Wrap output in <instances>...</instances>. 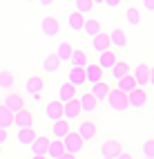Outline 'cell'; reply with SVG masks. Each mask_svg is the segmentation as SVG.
I'll return each instance as SVG.
<instances>
[{"label":"cell","instance_id":"6da1fadb","mask_svg":"<svg viewBox=\"0 0 154 159\" xmlns=\"http://www.w3.org/2000/svg\"><path fill=\"white\" fill-rule=\"evenodd\" d=\"M74 132H76L87 146H89V143L98 137V121H96V119H89V116H85V119H80V121L76 123Z\"/></svg>","mask_w":154,"mask_h":159},{"label":"cell","instance_id":"7a4b0ae2","mask_svg":"<svg viewBox=\"0 0 154 159\" xmlns=\"http://www.w3.org/2000/svg\"><path fill=\"white\" fill-rule=\"evenodd\" d=\"M107 105V110L109 112H116V114H125L127 110H130V105H127V94H123V92H118V90H114L112 88V92L107 94V99L103 101Z\"/></svg>","mask_w":154,"mask_h":159},{"label":"cell","instance_id":"3957f363","mask_svg":"<svg viewBox=\"0 0 154 159\" xmlns=\"http://www.w3.org/2000/svg\"><path fill=\"white\" fill-rule=\"evenodd\" d=\"M127 105H130V110H145L148 105H150V90L148 88H136L134 92H130L127 94Z\"/></svg>","mask_w":154,"mask_h":159},{"label":"cell","instance_id":"277c9868","mask_svg":"<svg viewBox=\"0 0 154 159\" xmlns=\"http://www.w3.org/2000/svg\"><path fill=\"white\" fill-rule=\"evenodd\" d=\"M63 148H65V152H67V155H76V157H78V155L87 148V143L80 139V137H78L74 130H71V132L65 137V139H63Z\"/></svg>","mask_w":154,"mask_h":159},{"label":"cell","instance_id":"5b68a950","mask_svg":"<svg viewBox=\"0 0 154 159\" xmlns=\"http://www.w3.org/2000/svg\"><path fill=\"white\" fill-rule=\"evenodd\" d=\"M85 79H87L89 85H96V83H101V81H107V72H103L98 67V63L94 58H89V63L85 65Z\"/></svg>","mask_w":154,"mask_h":159},{"label":"cell","instance_id":"8992f818","mask_svg":"<svg viewBox=\"0 0 154 159\" xmlns=\"http://www.w3.org/2000/svg\"><path fill=\"white\" fill-rule=\"evenodd\" d=\"M78 105H80V110H83V114L89 116V114H94L101 108V101H96L87 90H80L78 92Z\"/></svg>","mask_w":154,"mask_h":159},{"label":"cell","instance_id":"52a82bcc","mask_svg":"<svg viewBox=\"0 0 154 159\" xmlns=\"http://www.w3.org/2000/svg\"><path fill=\"white\" fill-rule=\"evenodd\" d=\"M150 63H139L136 67H132L130 72V76L134 79L136 83V88H148V83H150Z\"/></svg>","mask_w":154,"mask_h":159},{"label":"cell","instance_id":"ba28073f","mask_svg":"<svg viewBox=\"0 0 154 159\" xmlns=\"http://www.w3.org/2000/svg\"><path fill=\"white\" fill-rule=\"evenodd\" d=\"M40 34L47 36V38H56L60 34V23L56 16H45L40 20Z\"/></svg>","mask_w":154,"mask_h":159},{"label":"cell","instance_id":"9c48e42d","mask_svg":"<svg viewBox=\"0 0 154 159\" xmlns=\"http://www.w3.org/2000/svg\"><path fill=\"white\" fill-rule=\"evenodd\" d=\"M63 119L69 121L71 125L83 119V110H80V105H78V99H74V101H69V103L63 105Z\"/></svg>","mask_w":154,"mask_h":159},{"label":"cell","instance_id":"30bf717a","mask_svg":"<svg viewBox=\"0 0 154 159\" xmlns=\"http://www.w3.org/2000/svg\"><path fill=\"white\" fill-rule=\"evenodd\" d=\"M94 61L98 63V67H101L103 72H109V70H112V67H114L116 63L121 61V56H118V52H114V49H107V52H103V54H98Z\"/></svg>","mask_w":154,"mask_h":159},{"label":"cell","instance_id":"8fae6325","mask_svg":"<svg viewBox=\"0 0 154 159\" xmlns=\"http://www.w3.org/2000/svg\"><path fill=\"white\" fill-rule=\"evenodd\" d=\"M2 105L11 114H16V112H20V110L27 108V99L23 97V94H18V92H11V94H7V97H5V103Z\"/></svg>","mask_w":154,"mask_h":159},{"label":"cell","instance_id":"7c38bea8","mask_svg":"<svg viewBox=\"0 0 154 159\" xmlns=\"http://www.w3.org/2000/svg\"><path fill=\"white\" fill-rule=\"evenodd\" d=\"M109 45L114 52H123L127 45H130V36H127V31L125 29H114V31H109Z\"/></svg>","mask_w":154,"mask_h":159},{"label":"cell","instance_id":"4fadbf2b","mask_svg":"<svg viewBox=\"0 0 154 159\" xmlns=\"http://www.w3.org/2000/svg\"><path fill=\"white\" fill-rule=\"evenodd\" d=\"M121 152H123V146H121V141H116V139H105V141L101 143V155H103V159H116Z\"/></svg>","mask_w":154,"mask_h":159},{"label":"cell","instance_id":"5bb4252c","mask_svg":"<svg viewBox=\"0 0 154 159\" xmlns=\"http://www.w3.org/2000/svg\"><path fill=\"white\" fill-rule=\"evenodd\" d=\"M65 81L71 83L76 90H85V83H87V79H85V67H69Z\"/></svg>","mask_w":154,"mask_h":159},{"label":"cell","instance_id":"9a60e30c","mask_svg":"<svg viewBox=\"0 0 154 159\" xmlns=\"http://www.w3.org/2000/svg\"><path fill=\"white\" fill-rule=\"evenodd\" d=\"M14 128L18 130H25V128H34V112L25 108V110H20L14 114Z\"/></svg>","mask_w":154,"mask_h":159},{"label":"cell","instance_id":"2e32d148","mask_svg":"<svg viewBox=\"0 0 154 159\" xmlns=\"http://www.w3.org/2000/svg\"><path fill=\"white\" fill-rule=\"evenodd\" d=\"M45 90V79L40 76V74H32L27 81H25V92L29 97H34V94H43Z\"/></svg>","mask_w":154,"mask_h":159},{"label":"cell","instance_id":"e0dca14e","mask_svg":"<svg viewBox=\"0 0 154 159\" xmlns=\"http://www.w3.org/2000/svg\"><path fill=\"white\" fill-rule=\"evenodd\" d=\"M78 92L80 90H76L74 85H71V83H67V81H63V83H60V88H58V101L60 103H69V101H74V99H78Z\"/></svg>","mask_w":154,"mask_h":159},{"label":"cell","instance_id":"ac0fdd59","mask_svg":"<svg viewBox=\"0 0 154 159\" xmlns=\"http://www.w3.org/2000/svg\"><path fill=\"white\" fill-rule=\"evenodd\" d=\"M130 72H132V65H130L127 61H123V58H121L116 65L107 72V79L116 83V81H118V79H123V76H130Z\"/></svg>","mask_w":154,"mask_h":159},{"label":"cell","instance_id":"d6986e66","mask_svg":"<svg viewBox=\"0 0 154 159\" xmlns=\"http://www.w3.org/2000/svg\"><path fill=\"white\" fill-rule=\"evenodd\" d=\"M71 130H74V128H71V123L65 121V119H60V121H54V123H51V137H54L56 141H63Z\"/></svg>","mask_w":154,"mask_h":159},{"label":"cell","instance_id":"ffe728a7","mask_svg":"<svg viewBox=\"0 0 154 159\" xmlns=\"http://www.w3.org/2000/svg\"><path fill=\"white\" fill-rule=\"evenodd\" d=\"M112 88H114V85H112L109 81H101V83H96V85H92L87 92H89L96 101H101V103H103V101L107 99V94L112 92Z\"/></svg>","mask_w":154,"mask_h":159},{"label":"cell","instance_id":"44dd1931","mask_svg":"<svg viewBox=\"0 0 154 159\" xmlns=\"http://www.w3.org/2000/svg\"><path fill=\"white\" fill-rule=\"evenodd\" d=\"M45 114H47V119L54 123V121H60L63 119V103H60L58 99L54 101H47L45 103Z\"/></svg>","mask_w":154,"mask_h":159},{"label":"cell","instance_id":"7402d4cb","mask_svg":"<svg viewBox=\"0 0 154 159\" xmlns=\"http://www.w3.org/2000/svg\"><path fill=\"white\" fill-rule=\"evenodd\" d=\"M49 137H45V134H38L36 137V141L29 146L32 148V157H47V150H49Z\"/></svg>","mask_w":154,"mask_h":159},{"label":"cell","instance_id":"603a6c76","mask_svg":"<svg viewBox=\"0 0 154 159\" xmlns=\"http://www.w3.org/2000/svg\"><path fill=\"white\" fill-rule=\"evenodd\" d=\"M107 49H112V45H109V34L103 29L96 38H92V52H96V56H98V54H103V52H107Z\"/></svg>","mask_w":154,"mask_h":159},{"label":"cell","instance_id":"cb8c5ba5","mask_svg":"<svg viewBox=\"0 0 154 159\" xmlns=\"http://www.w3.org/2000/svg\"><path fill=\"white\" fill-rule=\"evenodd\" d=\"M103 29H105V27H103V23H101L98 18H94V16H87V20H85V27H83L85 36H89V38H96Z\"/></svg>","mask_w":154,"mask_h":159},{"label":"cell","instance_id":"d4e9b609","mask_svg":"<svg viewBox=\"0 0 154 159\" xmlns=\"http://www.w3.org/2000/svg\"><path fill=\"white\" fill-rule=\"evenodd\" d=\"M87 63H89V54L80 47H74V52L69 56V67H85Z\"/></svg>","mask_w":154,"mask_h":159},{"label":"cell","instance_id":"484cf974","mask_svg":"<svg viewBox=\"0 0 154 159\" xmlns=\"http://www.w3.org/2000/svg\"><path fill=\"white\" fill-rule=\"evenodd\" d=\"M71 52H74V45L67 43V40H60V43L56 45V52H54V54L58 56V61H60V63H69Z\"/></svg>","mask_w":154,"mask_h":159},{"label":"cell","instance_id":"4316f807","mask_svg":"<svg viewBox=\"0 0 154 159\" xmlns=\"http://www.w3.org/2000/svg\"><path fill=\"white\" fill-rule=\"evenodd\" d=\"M85 16H80L78 11H71L69 16H67V27L71 29V31H83V27H85Z\"/></svg>","mask_w":154,"mask_h":159},{"label":"cell","instance_id":"83f0119b","mask_svg":"<svg viewBox=\"0 0 154 159\" xmlns=\"http://www.w3.org/2000/svg\"><path fill=\"white\" fill-rule=\"evenodd\" d=\"M36 137H38V130L36 128H25V130H18L16 139L23 143V146H32L36 141Z\"/></svg>","mask_w":154,"mask_h":159},{"label":"cell","instance_id":"f1b7e54d","mask_svg":"<svg viewBox=\"0 0 154 159\" xmlns=\"http://www.w3.org/2000/svg\"><path fill=\"white\" fill-rule=\"evenodd\" d=\"M114 90H118V92H123V94H130V92L136 90V83H134V79H132V76H123V79H118V81L114 83Z\"/></svg>","mask_w":154,"mask_h":159},{"label":"cell","instance_id":"f546056e","mask_svg":"<svg viewBox=\"0 0 154 159\" xmlns=\"http://www.w3.org/2000/svg\"><path fill=\"white\" fill-rule=\"evenodd\" d=\"M125 20H127L132 27H139V25H141V11H139V5L132 2V5L127 7V11H125Z\"/></svg>","mask_w":154,"mask_h":159},{"label":"cell","instance_id":"4dcf8cb0","mask_svg":"<svg viewBox=\"0 0 154 159\" xmlns=\"http://www.w3.org/2000/svg\"><path fill=\"white\" fill-rule=\"evenodd\" d=\"M60 65H63V63L58 61V56L54 54V52H51L49 56H45V61H43V72H58L60 70Z\"/></svg>","mask_w":154,"mask_h":159},{"label":"cell","instance_id":"1f68e13d","mask_svg":"<svg viewBox=\"0 0 154 159\" xmlns=\"http://www.w3.org/2000/svg\"><path fill=\"white\" fill-rule=\"evenodd\" d=\"M74 11H78L80 16H85L87 18V14L92 11V9H94L96 7V2H94V0H76V2H74Z\"/></svg>","mask_w":154,"mask_h":159},{"label":"cell","instance_id":"d6a6232c","mask_svg":"<svg viewBox=\"0 0 154 159\" xmlns=\"http://www.w3.org/2000/svg\"><path fill=\"white\" fill-rule=\"evenodd\" d=\"M141 157L143 159H154V137H148L141 143Z\"/></svg>","mask_w":154,"mask_h":159},{"label":"cell","instance_id":"836d02e7","mask_svg":"<svg viewBox=\"0 0 154 159\" xmlns=\"http://www.w3.org/2000/svg\"><path fill=\"white\" fill-rule=\"evenodd\" d=\"M14 125V114L9 112L5 105H0V128H5V130H9Z\"/></svg>","mask_w":154,"mask_h":159},{"label":"cell","instance_id":"e575fe53","mask_svg":"<svg viewBox=\"0 0 154 159\" xmlns=\"http://www.w3.org/2000/svg\"><path fill=\"white\" fill-rule=\"evenodd\" d=\"M16 85V76L11 70H0V88H14Z\"/></svg>","mask_w":154,"mask_h":159},{"label":"cell","instance_id":"d590c367","mask_svg":"<svg viewBox=\"0 0 154 159\" xmlns=\"http://www.w3.org/2000/svg\"><path fill=\"white\" fill-rule=\"evenodd\" d=\"M60 155H65V148H63V141H51L49 143V150H47V159H58Z\"/></svg>","mask_w":154,"mask_h":159},{"label":"cell","instance_id":"8d00e7d4","mask_svg":"<svg viewBox=\"0 0 154 159\" xmlns=\"http://www.w3.org/2000/svg\"><path fill=\"white\" fill-rule=\"evenodd\" d=\"M139 7L148 9V11H154V0H141V2H139Z\"/></svg>","mask_w":154,"mask_h":159},{"label":"cell","instance_id":"74e56055","mask_svg":"<svg viewBox=\"0 0 154 159\" xmlns=\"http://www.w3.org/2000/svg\"><path fill=\"white\" fill-rule=\"evenodd\" d=\"M103 5H105L107 9H116L121 2H118V0H103Z\"/></svg>","mask_w":154,"mask_h":159},{"label":"cell","instance_id":"f35d334b","mask_svg":"<svg viewBox=\"0 0 154 159\" xmlns=\"http://www.w3.org/2000/svg\"><path fill=\"white\" fill-rule=\"evenodd\" d=\"M9 139V130H5V128H0V146H2L5 141Z\"/></svg>","mask_w":154,"mask_h":159},{"label":"cell","instance_id":"ab89813d","mask_svg":"<svg viewBox=\"0 0 154 159\" xmlns=\"http://www.w3.org/2000/svg\"><path fill=\"white\" fill-rule=\"evenodd\" d=\"M116 159H134V155H132L130 150H123V152H121V155H118Z\"/></svg>","mask_w":154,"mask_h":159},{"label":"cell","instance_id":"60d3db41","mask_svg":"<svg viewBox=\"0 0 154 159\" xmlns=\"http://www.w3.org/2000/svg\"><path fill=\"white\" fill-rule=\"evenodd\" d=\"M148 88H154V65L150 67V83H148Z\"/></svg>","mask_w":154,"mask_h":159},{"label":"cell","instance_id":"b9f144b4","mask_svg":"<svg viewBox=\"0 0 154 159\" xmlns=\"http://www.w3.org/2000/svg\"><path fill=\"white\" fill-rule=\"evenodd\" d=\"M58 159H78V157H76V155H67V152H65V155H60Z\"/></svg>","mask_w":154,"mask_h":159},{"label":"cell","instance_id":"7bdbcfd3","mask_svg":"<svg viewBox=\"0 0 154 159\" xmlns=\"http://www.w3.org/2000/svg\"><path fill=\"white\" fill-rule=\"evenodd\" d=\"M32 159H47V157H32Z\"/></svg>","mask_w":154,"mask_h":159},{"label":"cell","instance_id":"ee69618b","mask_svg":"<svg viewBox=\"0 0 154 159\" xmlns=\"http://www.w3.org/2000/svg\"><path fill=\"white\" fill-rule=\"evenodd\" d=\"M0 155H2V146H0Z\"/></svg>","mask_w":154,"mask_h":159}]
</instances>
